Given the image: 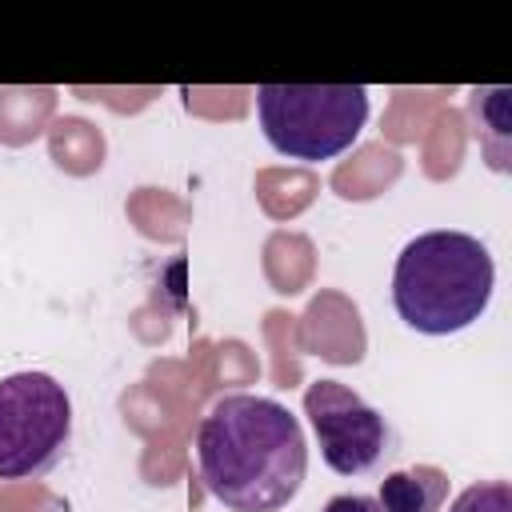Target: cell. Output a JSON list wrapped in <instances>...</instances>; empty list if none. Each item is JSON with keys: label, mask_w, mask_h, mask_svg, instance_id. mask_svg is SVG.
<instances>
[{"label": "cell", "mask_w": 512, "mask_h": 512, "mask_svg": "<svg viewBox=\"0 0 512 512\" xmlns=\"http://www.w3.org/2000/svg\"><path fill=\"white\" fill-rule=\"evenodd\" d=\"M204 488L232 512H280L308 472L300 420L272 396L228 392L196 424Z\"/></svg>", "instance_id": "cell-1"}, {"label": "cell", "mask_w": 512, "mask_h": 512, "mask_svg": "<svg viewBox=\"0 0 512 512\" xmlns=\"http://www.w3.org/2000/svg\"><path fill=\"white\" fill-rule=\"evenodd\" d=\"M496 288V264L484 240L436 228L408 240L392 268L396 316L424 336H452L476 324Z\"/></svg>", "instance_id": "cell-2"}, {"label": "cell", "mask_w": 512, "mask_h": 512, "mask_svg": "<svg viewBox=\"0 0 512 512\" xmlns=\"http://www.w3.org/2000/svg\"><path fill=\"white\" fill-rule=\"evenodd\" d=\"M256 116L264 140L304 164L348 152L368 124L364 84H260Z\"/></svg>", "instance_id": "cell-3"}, {"label": "cell", "mask_w": 512, "mask_h": 512, "mask_svg": "<svg viewBox=\"0 0 512 512\" xmlns=\"http://www.w3.org/2000/svg\"><path fill=\"white\" fill-rule=\"evenodd\" d=\"M72 440V400L48 372L0 376V480H36Z\"/></svg>", "instance_id": "cell-4"}, {"label": "cell", "mask_w": 512, "mask_h": 512, "mask_svg": "<svg viewBox=\"0 0 512 512\" xmlns=\"http://www.w3.org/2000/svg\"><path fill=\"white\" fill-rule=\"evenodd\" d=\"M304 416L316 432L320 456L340 476H368L388 452V420L340 380H312L304 388Z\"/></svg>", "instance_id": "cell-5"}, {"label": "cell", "mask_w": 512, "mask_h": 512, "mask_svg": "<svg viewBox=\"0 0 512 512\" xmlns=\"http://www.w3.org/2000/svg\"><path fill=\"white\" fill-rule=\"evenodd\" d=\"M448 496V476L440 468H400L380 480L376 504L380 512H440Z\"/></svg>", "instance_id": "cell-6"}, {"label": "cell", "mask_w": 512, "mask_h": 512, "mask_svg": "<svg viewBox=\"0 0 512 512\" xmlns=\"http://www.w3.org/2000/svg\"><path fill=\"white\" fill-rule=\"evenodd\" d=\"M508 100H512V92L504 84L476 88L468 100L472 120H476V140H480V148L496 172L512 168V160H508Z\"/></svg>", "instance_id": "cell-7"}, {"label": "cell", "mask_w": 512, "mask_h": 512, "mask_svg": "<svg viewBox=\"0 0 512 512\" xmlns=\"http://www.w3.org/2000/svg\"><path fill=\"white\" fill-rule=\"evenodd\" d=\"M448 512H512V484L508 480H480V484H468L452 504Z\"/></svg>", "instance_id": "cell-8"}, {"label": "cell", "mask_w": 512, "mask_h": 512, "mask_svg": "<svg viewBox=\"0 0 512 512\" xmlns=\"http://www.w3.org/2000/svg\"><path fill=\"white\" fill-rule=\"evenodd\" d=\"M324 512H380V504H376V496H332L328 504H324Z\"/></svg>", "instance_id": "cell-9"}]
</instances>
